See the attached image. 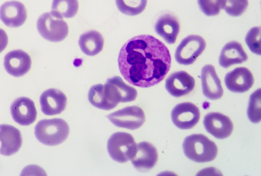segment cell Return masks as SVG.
Segmentation results:
<instances>
[{
	"label": "cell",
	"instance_id": "f1b7e54d",
	"mask_svg": "<svg viewBox=\"0 0 261 176\" xmlns=\"http://www.w3.org/2000/svg\"><path fill=\"white\" fill-rule=\"evenodd\" d=\"M9 38L7 33L5 30L0 29V53L7 48Z\"/></svg>",
	"mask_w": 261,
	"mask_h": 176
},
{
	"label": "cell",
	"instance_id": "e0dca14e",
	"mask_svg": "<svg viewBox=\"0 0 261 176\" xmlns=\"http://www.w3.org/2000/svg\"><path fill=\"white\" fill-rule=\"evenodd\" d=\"M224 82L229 91L236 93H243L252 87L254 78L248 69L240 67L228 73L225 77Z\"/></svg>",
	"mask_w": 261,
	"mask_h": 176
},
{
	"label": "cell",
	"instance_id": "9a60e30c",
	"mask_svg": "<svg viewBox=\"0 0 261 176\" xmlns=\"http://www.w3.org/2000/svg\"><path fill=\"white\" fill-rule=\"evenodd\" d=\"M27 18V9L20 2H7L0 8V19L8 27H21L26 22Z\"/></svg>",
	"mask_w": 261,
	"mask_h": 176
},
{
	"label": "cell",
	"instance_id": "277c9868",
	"mask_svg": "<svg viewBox=\"0 0 261 176\" xmlns=\"http://www.w3.org/2000/svg\"><path fill=\"white\" fill-rule=\"evenodd\" d=\"M35 135L43 144L56 146L63 143L70 134L68 123L61 118L44 119L35 127Z\"/></svg>",
	"mask_w": 261,
	"mask_h": 176
},
{
	"label": "cell",
	"instance_id": "4fadbf2b",
	"mask_svg": "<svg viewBox=\"0 0 261 176\" xmlns=\"http://www.w3.org/2000/svg\"><path fill=\"white\" fill-rule=\"evenodd\" d=\"M22 144V136L18 129L11 125H0V154L12 156L20 150Z\"/></svg>",
	"mask_w": 261,
	"mask_h": 176
},
{
	"label": "cell",
	"instance_id": "8fae6325",
	"mask_svg": "<svg viewBox=\"0 0 261 176\" xmlns=\"http://www.w3.org/2000/svg\"><path fill=\"white\" fill-rule=\"evenodd\" d=\"M158 156L157 149L153 144L148 142H141L137 144L135 155L131 162L139 171L146 172L155 166Z\"/></svg>",
	"mask_w": 261,
	"mask_h": 176
},
{
	"label": "cell",
	"instance_id": "484cf974",
	"mask_svg": "<svg viewBox=\"0 0 261 176\" xmlns=\"http://www.w3.org/2000/svg\"><path fill=\"white\" fill-rule=\"evenodd\" d=\"M202 12L207 16L218 15L221 10H224L226 0H197Z\"/></svg>",
	"mask_w": 261,
	"mask_h": 176
},
{
	"label": "cell",
	"instance_id": "44dd1931",
	"mask_svg": "<svg viewBox=\"0 0 261 176\" xmlns=\"http://www.w3.org/2000/svg\"><path fill=\"white\" fill-rule=\"evenodd\" d=\"M248 60V56L242 45L238 42L231 41L222 49L219 59L220 65L227 69L234 65L242 64Z\"/></svg>",
	"mask_w": 261,
	"mask_h": 176
},
{
	"label": "cell",
	"instance_id": "603a6c76",
	"mask_svg": "<svg viewBox=\"0 0 261 176\" xmlns=\"http://www.w3.org/2000/svg\"><path fill=\"white\" fill-rule=\"evenodd\" d=\"M79 9L78 0H53L52 12L65 18L76 16Z\"/></svg>",
	"mask_w": 261,
	"mask_h": 176
},
{
	"label": "cell",
	"instance_id": "30bf717a",
	"mask_svg": "<svg viewBox=\"0 0 261 176\" xmlns=\"http://www.w3.org/2000/svg\"><path fill=\"white\" fill-rule=\"evenodd\" d=\"M203 124L208 133L219 139L228 138L233 129V125L230 119L220 113L207 114L204 117Z\"/></svg>",
	"mask_w": 261,
	"mask_h": 176
},
{
	"label": "cell",
	"instance_id": "7a4b0ae2",
	"mask_svg": "<svg viewBox=\"0 0 261 176\" xmlns=\"http://www.w3.org/2000/svg\"><path fill=\"white\" fill-rule=\"evenodd\" d=\"M138 96L136 89L126 84L116 76L108 79L105 85H93L88 93V99L95 107L106 111L115 108L119 103L135 101Z\"/></svg>",
	"mask_w": 261,
	"mask_h": 176
},
{
	"label": "cell",
	"instance_id": "d6986e66",
	"mask_svg": "<svg viewBox=\"0 0 261 176\" xmlns=\"http://www.w3.org/2000/svg\"><path fill=\"white\" fill-rule=\"evenodd\" d=\"M201 79L203 95L211 100L220 99L223 95V89L214 66L206 65L201 70Z\"/></svg>",
	"mask_w": 261,
	"mask_h": 176
},
{
	"label": "cell",
	"instance_id": "8992f818",
	"mask_svg": "<svg viewBox=\"0 0 261 176\" xmlns=\"http://www.w3.org/2000/svg\"><path fill=\"white\" fill-rule=\"evenodd\" d=\"M137 144L130 134L117 132L113 134L108 141V152L114 161L125 163L135 156Z\"/></svg>",
	"mask_w": 261,
	"mask_h": 176
},
{
	"label": "cell",
	"instance_id": "4316f807",
	"mask_svg": "<svg viewBox=\"0 0 261 176\" xmlns=\"http://www.w3.org/2000/svg\"><path fill=\"white\" fill-rule=\"evenodd\" d=\"M260 28L254 27L251 29L245 37V42L250 51L257 55H260Z\"/></svg>",
	"mask_w": 261,
	"mask_h": 176
},
{
	"label": "cell",
	"instance_id": "ac0fdd59",
	"mask_svg": "<svg viewBox=\"0 0 261 176\" xmlns=\"http://www.w3.org/2000/svg\"><path fill=\"white\" fill-rule=\"evenodd\" d=\"M40 104L42 112L47 116L61 114L65 110L67 98L61 90L50 89L46 90L40 97Z\"/></svg>",
	"mask_w": 261,
	"mask_h": 176
},
{
	"label": "cell",
	"instance_id": "ba28073f",
	"mask_svg": "<svg viewBox=\"0 0 261 176\" xmlns=\"http://www.w3.org/2000/svg\"><path fill=\"white\" fill-rule=\"evenodd\" d=\"M115 126L135 130L141 127L146 121L144 111L138 106H127L107 116Z\"/></svg>",
	"mask_w": 261,
	"mask_h": 176
},
{
	"label": "cell",
	"instance_id": "d4e9b609",
	"mask_svg": "<svg viewBox=\"0 0 261 176\" xmlns=\"http://www.w3.org/2000/svg\"><path fill=\"white\" fill-rule=\"evenodd\" d=\"M261 91L259 89L252 93L249 99L247 116L250 121L257 123L261 119Z\"/></svg>",
	"mask_w": 261,
	"mask_h": 176
},
{
	"label": "cell",
	"instance_id": "3957f363",
	"mask_svg": "<svg viewBox=\"0 0 261 176\" xmlns=\"http://www.w3.org/2000/svg\"><path fill=\"white\" fill-rule=\"evenodd\" d=\"M182 148L186 157L197 163L212 161L217 157L218 151L215 143L203 134H193L187 137Z\"/></svg>",
	"mask_w": 261,
	"mask_h": 176
},
{
	"label": "cell",
	"instance_id": "cb8c5ba5",
	"mask_svg": "<svg viewBox=\"0 0 261 176\" xmlns=\"http://www.w3.org/2000/svg\"><path fill=\"white\" fill-rule=\"evenodd\" d=\"M118 10L123 14L135 16L145 9L147 0H116Z\"/></svg>",
	"mask_w": 261,
	"mask_h": 176
},
{
	"label": "cell",
	"instance_id": "6da1fadb",
	"mask_svg": "<svg viewBox=\"0 0 261 176\" xmlns=\"http://www.w3.org/2000/svg\"><path fill=\"white\" fill-rule=\"evenodd\" d=\"M171 65L168 49L151 35H140L126 42L118 57L120 73L132 85L142 88L154 86L166 76Z\"/></svg>",
	"mask_w": 261,
	"mask_h": 176
},
{
	"label": "cell",
	"instance_id": "7402d4cb",
	"mask_svg": "<svg viewBox=\"0 0 261 176\" xmlns=\"http://www.w3.org/2000/svg\"><path fill=\"white\" fill-rule=\"evenodd\" d=\"M79 46L86 55L94 56L100 53L104 46L102 35L96 31H90L83 34L79 40Z\"/></svg>",
	"mask_w": 261,
	"mask_h": 176
},
{
	"label": "cell",
	"instance_id": "9c48e42d",
	"mask_svg": "<svg viewBox=\"0 0 261 176\" xmlns=\"http://www.w3.org/2000/svg\"><path fill=\"white\" fill-rule=\"evenodd\" d=\"M200 118L199 108L191 102L178 104L171 112L172 122L181 129L192 128L198 123Z\"/></svg>",
	"mask_w": 261,
	"mask_h": 176
},
{
	"label": "cell",
	"instance_id": "83f0119b",
	"mask_svg": "<svg viewBox=\"0 0 261 176\" xmlns=\"http://www.w3.org/2000/svg\"><path fill=\"white\" fill-rule=\"evenodd\" d=\"M248 7V0H226L224 10L230 16L239 17L245 13Z\"/></svg>",
	"mask_w": 261,
	"mask_h": 176
},
{
	"label": "cell",
	"instance_id": "ffe728a7",
	"mask_svg": "<svg viewBox=\"0 0 261 176\" xmlns=\"http://www.w3.org/2000/svg\"><path fill=\"white\" fill-rule=\"evenodd\" d=\"M155 31L169 45L174 44L180 31L178 19L173 15L161 16L155 25Z\"/></svg>",
	"mask_w": 261,
	"mask_h": 176
},
{
	"label": "cell",
	"instance_id": "5b68a950",
	"mask_svg": "<svg viewBox=\"0 0 261 176\" xmlns=\"http://www.w3.org/2000/svg\"><path fill=\"white\" fill-rule=\"evenodd\" d=\"M37 29L44 39L53 42L63 41L69 34V27L63 17L52 11L39 17Z\"/></svg>",
	"mask_w": 261,
	"mask_h": 176
},
{
	"label": "cell",
	"instance_id": "2e32d148",
	"mask_svg": "<svg viewBox=\"0 0 261 176\" xmlns=\"http://www.w3.org/2000/svg\"><path fill=\"white\" fill-rule=\"evenodd\" d=\"M194 78L185 71L172 74L166 80L165 87L168 92L175 97L188 95L194 89Z\"/></svg>",
	"mask_w": 261,
	"mask_h": 176
},
{
	"label": "cell",
	"instance_id": "5bb4252c",
	"mask_svg": "<svg viewBox=\"0 0 261 176\" xmlns=\"http://www.w3.org/2000/svg\"><path fill=\"white\" fill-rule=\"evenodd\" d=\"M32 64L31 56L21 50L11 51L5 58V69L9 74L15 77L27 74L30 71Z\"/></svg>",
	"mask_w": 261,
	"mask_h": 176
},
{
	"label": "cell",
	"instance_id": "52a82bcc",
	"mask_svg": "<svg viewBox=\"0 0 261 176\" xmlns=\"http://www.w3.org/2000/svg\"><path fill=\"white\" fill-rule=\"evenodd\" d=\"M206 48L204 39L198 35H190L184 39L177 48L175 58L180 64H192Z\"/></svg>",
	"mask_w": 261,
	"mask_h": 176
},
{
	"label": "cell",
	"instance_id": "7c38bea8",
	"mask_svg": "<svg viewBox=\"0 0 261 176\" xmlns=\"http://www.w3.org/2000/svg\"><path fill=\"white\" fill-rule=\"evenodd\" d=\"M13 118L18 124L28 126L36 120L37 111L34 102L27 97L16 99L11 106Z\"/></svg>",
	"mask_w": 261,
	"mask_h": 176
}]
</instances>
